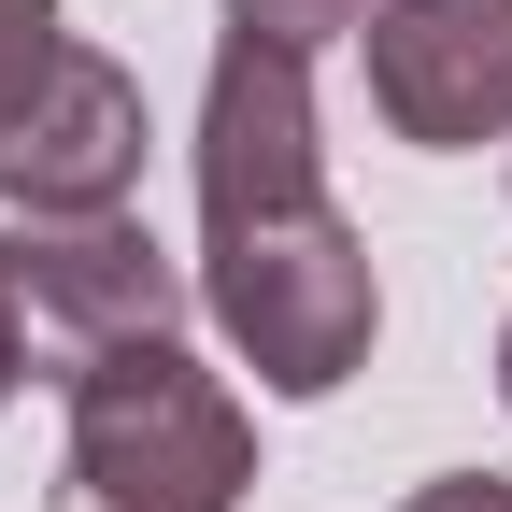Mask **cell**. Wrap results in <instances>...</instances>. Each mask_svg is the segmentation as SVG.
I'll return each mask as SVG.
<instances>
[{"instance_id":"6da1fadb","label":"cell","mask_w":512,"mask_h":512,"mask_svg":"<svg viewBox=\"0 0 512 512\" xmlns=\"http://www.w3.org/2000/svg\"><path fill=\"white\" fill-rule=\"evenodd\" d=\"M200 299L228 356L271 384V399H342L384 342V271L342 200H299V214H228L200 228Z\"/></svg>"},{"instance_id":"7a4b0ae2","label":"cell","mask_w":512,"mask_h":512,"mask_svg":"<svg viewBox=\"0 0 512 512\" xmlns=\"http://www.w3.org/2000/svg\"><path fill=\"white\" fill-rule=\"evenodd\" d=\"M256 413L185 342H114L72 370V498L86 512H242Z\"/></svg>"},{"instance_id":"3957f363","label":"cell","mask_w":512,"mask_h":512,"mask_svg":"<svg viewBox=\"0 0 512 512\" xmlns=\"http://www.w3.org/2000/svg\"><path fill=\"white\" fill-rule=\"evenodd\" d=\"M0 313L72 384L114 342H171L185 328V256L143 214H0Z\"/></svg>"},{"instance_id":"277c9868","label":"cell","mask_w":512,"mask_h":512,"mask_svg":"<svg viewBox=\"0 0 512 512\" xmlns=\"http://www.w3.org/2000/svg\"><path fill=\"white\" fill-rule=\"evenodd\" d=\"M370 114L427 157L512 143V0H370Z\"/></svg>"},{"instance_id":"5b68a950","label":"cell","mask_w":512,"mask_h":512,"mask_svg":"<svg viewBox=\"0 0 512 512\" xmlns=\"http://www.w3.org/2000/svg\"><path fill=\"white\" fill-rule=\"evenodd\" d=\"M328 200V143H313V57L299 43H214V86H200V228L228 214H299Z\"/></svg>"},{"instance_id":"8992f818","label":"cell","mask_w":512,"mask_h":512,"mask_svg":"<svg viewBox=\"0 0 512 512\" xmlns=\"http://www.w3.org/2000/svg\"><path fill=\"white\" fill-rule=\"evenodd\" d=\"M143 86L100 43H57V72L29 86V114L0 128V214H128L143 185Z\"/></svg>"},{"instance_id":"52a82bcc","label":"cell","mask_w":512,"mask_h":512,"mask_svg":"<svg viewBox=\"0 0 512 512\" xmlns=\"http://www.w3.org/2000/svg\"><path fill=\"white\" fill-rule=\"evenodd\" d=\"M57 43H72V29H57V0H0V128L29 114V86L57 72Z\"/></svg>"},{"instance_id":"ba28073f","label":"cell","mask_w":512,"mask_h":512,"mask_svg":"<svg viewBox=\"0 0 512 512\" xmlns=\"http://www.w3.org/2000/svg\"><path fill=\"white\" fill-rule=\"evenodd\" d=\"M228 29H256V43H342V29H370V0H228Z\"/></svg>"},{"instance_id":"9c48e42d","label":"cell","mask_w":512,"mask_h":512,"mask_svg":"<svg viewBox=\"0 0 512 512\" xmlns=\"http://www.w3.org/2000/svg\"><path fill=\"white\" fill-rule=\"evenodd\" d=\"M399 512H512V484H498V470H441V484H413Z\"/></svg>"},{"instance_id":"30bf717a","label":"cell","mask_w":512,"mask_h":512,"mask_svg":"<svg viewBox=\"0 0 512 512\" xmlns=\"http://www.w3.org/2000/svg\"><path fill=\"white\" fill-rule=\"evenodd\" d=\"M15 384H29V342H15V313H0V399H15Z\"/></svg>"},{"instance_id":"8fae6325","label":"cell","mask_w":512,"mask_h":512,"mask_svg":"<svg viewBox=\"0 0 512 512\" xmlns=\"http://www.w3.org/2000/svg\"><path fill=\"white\" fill-rule=\"evenodd\" d=\"M498 399H512V328H498Z\"/></svg>"}]
</instances>
